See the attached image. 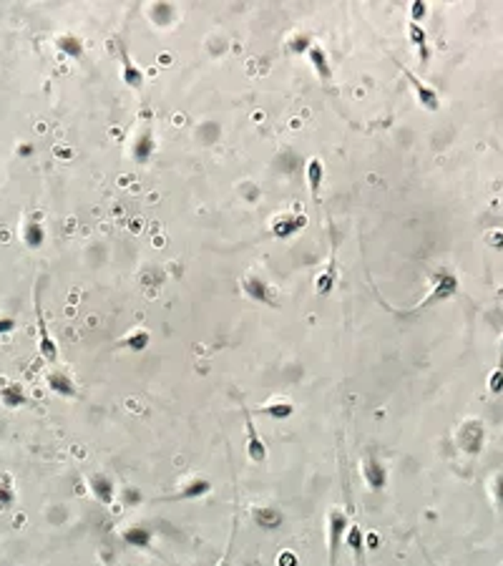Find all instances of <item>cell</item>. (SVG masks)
I'll list each match as a JSON object with an SVG mask.
<instances>
[{"mask_svg":"<svg viewBox=\"0 0 503 566\" xmlns=\"http://www.w3.org/2000/svg\"><path fill=\"white\" fill-rule=\"evenodd\" d=\"M21 237H23V244H26L28 249H41L43 244H46L48 232H46V227H43V221L28 219L21 229Z\"/></svg>","mask_w":503,"mask_h":566,"instance_id":"cell-20","label":"cell"},{"mask_svg":"<svg viewBox=\"0 0 503 566\" xmlns=\"http://www.w3.org/2000/svg\"><path fill=\"white\" fill-rule=\"evenodd\" d=\"M501 345H503V335H501Z\"/></svg>","mask_w":503,"mask_h":566,"instance_id":"cell-35","label":"cell"},{"mask_svg":"<svg viewBox=\"0 0 503 566\" xmlns=\"http://www.w3.org/2000/svg\"><path fill=\"white\" fill-rule=\"evenodd\" d=\"M335 282H338V264H335V259H330V262L324 264V270L318 275V280H315V292L320 297L330 295Z\"/></svg>","mask_w":503,"mask_h":566,"instance_id":"cell-25","label":"cell"},{"mask_svg":"<svg viewBox=\"0 0 503 566\" xmlns=\"http://www.w3.org/2000/svg\"><path fill=\"white\" fill-rule=\"evenodd\" d=\"M252 521H255L259 529H264V531H272V529H280L284 521V513L277 509V506H255L252 509Z\"/></svg>","mask_w":503,"mask_h":566,"instance_id":"cell-15","label":"cell"},{"mask_svg":"<svg viewBox=\"0 0 503 566\" xmlns=\"http://www.w3.org/2000/svg\"><path fill=\"white\" fill-rule=\"evenodd\" d=\"M89 491L91 496L96 498V504L101 506H113V501H116V484H113V478L109 473H101V471L91 473Z\"/></svg>","mask_w":503,"mask_h":566,"instance_id":"cell-8","label":"cell"},{"mask_svg":"<svg viewBox=\"0 0 503 566\" xmlns=\"http://www.w3.org/2000/svg\"><path fill=\"white\" fill-rule=\"evenodd\" d=\"M455 292H458V280H455V275H450L448 270H441L433 277V287H430V292L423 297L418 307L423 310V307H430V304H435V302L450 300Z\"/></svg>","mask_w":503,"mask_h":566,"instance_id":"cell-3","label":"cell"},{"mask_svg":"<svg viewBox=\"0 0 503 566\" xmlns=\"http://www.w3.org/2000/svg\"><path fill=\"white\" fill-rule=\"evenodd\" d=\"M350 529V516L345 509L332 506L327 511V566H338V554L345 544V533Z\"/></svg>","mask_w":503,"mask_h":566,"instance_id":"cell-1","label":"cell"},{"mask_svg":"<svg viewBox=\"0 0 503 566\" xmlns=\"http://www.w3.org/2000/svg\"><path fill=\"white\" fill-rule=\"evenodd\" d=\"M55 48L61 51L63 55H68L71 61H83L86 43H83V38H78L76 33H61V35H55Z\"/></svg>","mask_w":503,"mask_h":566,"instance_id":"cell-17","label":"cell"},{"mask_svg":"<svg viewBox=\"0 0 503 566\" xmlns=\"http://www.w3.org/2000/svg\"><path fill=\"white\" fill-rule=\"evenodd\" d=\"M46 385H48L51 393L61 395V398H78L76 380L71 378L66 370H61V367H51L48 373H46Z\"/></svg>","mask_w":503,"mask_h":566,"instance_id":"cell-11","label":"cell"},{"mask_svg":"<svg viewBox=\"0 0 503 566\" xmlns=\"http://www.w3.org/2000/svg\"><path fill=\"white\" fill-rule=\"evenodd\" d=\"M207 493H212V481L204 476H192L181 481L169 498L172 501H196V498H204Z\"/></svg>","mask_w":503,"mask_h":566,"instance_id":"cell-9","label":"cell"},{"mask_svg":"<svg viewBox=\"0 0 503 566\" xmlns=\"http://www.w3.org/2000/svg\"><path fill=\"white\" fill-rule=\"evenodd\" d=\"M483 438H486V430H483L481 421H466L455 430V443L466 453H478L483 448Z\"/></svg>","mask_w":503,"mask_h":566,"instance_id":"cell-6","label":"cell"},{"mask_svg":"<svg viewBox=\"0 0 503 566\" xmlns=\"http://www.w3.org/2000/svg\"><path fill=\"white\" fill-rule=\"evenodd\" d=\"M244 426H247V456L252 463H264L267 461V446H264L262 435H259V430H257V426L252 423V415H249V410L244 408Z\"/></svg>","mask_w":503,"mask_h":566,"instance_id":"cell-13","label":"cell"},{"mask_svg":"<svg viewBox=\"0 0 503 566\" xmlns=\"http://www.w3.org/2000/svg\"><path fill=\"white\" fill-rule=\"evenodd\" d=\"M35 325H38V352L41 358L48 363V365H55L58 360V345H55L53 335H51L48 325H46V318H43V307H41V290L35 287Z\"/></svg>","mask_w":503,"mask_h":566,"instance_id":"cell-2","label":"cell"},{"mask_svg":"<svg viewBox=\"0 0 503 566\" xmlns=\"http://www.w3.org/2000/svg\"><path fill=\"white\" fill-rule=\"evenodd\" d=\"M154 152H156V136H154V126L144 124L134 134L131 138V159L136 161L138 166H146L154 159Z\"/></svg>","mask_w":503,"mask_h":566,"instance_id":"cell-4","label":"cell"},{"mask_svg":"<svg viewBox=\"0 0 503 566\" xmlns=\"http://www.w3.org/2000/svg\"><path fill=\"white\" fill-rule=\"evenodd\" d=\"M241 290H244V295L249 297V300H255V302L264 304V307H275L277 304V297H275V290H272V284L267 282V280H262L259 275H247L244 280H241Z\"/></svg>","mask_w":503,"mask_h":566,"instance_id":"cell-7","label":"cell"},{"mask_svg":"<svg viewBox=\"0 0 503 566\" xmlns=\"http://www.w3.org/2000/svg\"><path fill=\"white\" fill-rule=\"evenodd\" d=\"M282 564H284V566H295V564H297L295 554H290V551H287V554H282Z\"/></svg>","mask_w":503,"mask_h":566,"instance_id":"cell-34","label":"cell"},{"mask_svg":"<svg viewBox=\"0 0 503 566\" xmlns=\"http://www.w3.org/2000/svg\"><path fill=\"white\" fill-rule=\"evenodd\" d=\"M121 539H124L129 546H136V549H146V546L152 544L154 533H152V529H149V526H144V524H129L124 531H121Z\"/></svg>","mask_w":503,"mask_h":566,"instance_id":"cell-22","label":"cell"},{"mask_svg":"<svg viewBox=\"0 0 503 566\" xmlns=\"http://www.w3.org/2000/svg\"><path fill=\"white\" fill-rule=\"evenodd\" d=\"M312 43H315L312 33H295V35L290 38V48L295 51V53H307Z\"/></svg>","mask_w":503,"mask_h":566,"instance_id":"cell-28","label":"cell"},{"mask_svg":"<svg viewBox=\"0 0 503 566\" xmlns=\"http://www.w3.org/2000/svg\"><path fill=\"white\" fill-rule=\"evenodd\" d=\"M360 471H363V481L370 491H383L387 486V468L375 456L365 458Z\"/></svg>","mask_w":503,"mask_h":566,"instance_id":"cell-14","label":"cell"},{"mask_svg":"<svg viewBox=\"0 0 503 566\" xmlns=\"http://www.w3.org/2000/svg\"><path fill=\"white\" fill-rule=\"evenodd\" d=\"M15 504V486H13V476L8 471L0 468V513L8 511L10 506Z\"/></svg>","mask_w":503,"mask_h":566,"instance_id":"cell-26","label":"cell"},{"mask_svg":"<svg viewBox=\"0 0 503 566\" xmlns=\"http://www.w3.org/2000/svg\"><path fill=\"white\" fill-rule=\"evenodd\" d=\"M0 403L6 408H23L28 405V393L21 383H8L0 387Z\"/></svg>","mask_w":503,"mask_h":566,"instance_id":"cell-24","label":"cell"},{"mask_svg":"<svg viewBox=\"0 0 503 566\" xmlns=\"http://www.w3.org/2000/svg\"><path fill=\"white\" fill-rule=\"evenodd\" d=\"M304 179H307V187H310L312 197L318 199L320 189H322V181H324V164L320 156H310V159L304 161Z\"/></svg>","mask_w":503,"mask_h":566,"instance_id":"cell-19","label":"cell"},{"mask_svg":"<svg viewBox=\"0 0 503 566\" xmlns=\"http://www.w3.org/2000/svg\"><path fill=\"white\" fill-rule=\"evenodd\" d=\"M491 486H493L491 491H493V498H496L498 509H503V471L498 473L496 478H493V484H491Z\"/></svg>","mask_w":503,"mask_h":566,"instance_id":"cell-31","label":"cell"},{"mask_svg":"<svg viewBox=\"0 0 503 566\" xmlns=\"http://www.w3.org/2000/svg\"><path fill=\"white\" fill-rule=\"evenodd\" d=\"M121 81L134 91L144 89V71L134 63V58L129 55V51H126L124 46H121Z\"/></svg>","mask_w":503,"mask_h":566,"instance_id":"cell-16","label":"cell"},{"mask_svg":"<svg viewBox=\"0 0 503 566\" xmlns=\"http://www.w3.org/2000/svg\"><path fill=\"white\" fill-rule=\"evenodd\" d=\"M235 533H237V529H232V539H229V546H227V551H224V556H221L219 566H229V561H232V544H235Z\"/></svg>","mask_w":503,"mask_h":566,"instance_id":"cell-33","label":"cell"},{"mask_svg":"<svg viewBox=\"0 0 503 566\" xmlns=\"http://www.w3.org/2000/svg\"><path fill=\"white\" fill-rule=\"evenodd\" d=\"M408 35H410V43H413L415 51H418L421 66H428V61H430V43H428V33L423 30V26L408 23Z\"/></svg>","mask_w":503,"mask_h":566,"instance_id":"cell-23","label":"cell"},{"mask_svg":"<svg viewBox=\"0 0 503 566\" xmlns=\"http://www.w3.org/2000/svg\"><path fill=\"white\" fill-rule=\"evenodd\" d=\"M15 330V320L8 318V315H0V335H8V332Z\"/></svg>","mask_w":503,"mask_h":566,"instance_id":"cell-32","label":"cell"},{"mask_svg":"<svg viewBox=\"0 0 503 566\" xmlns=\"http://www.w3.org/2000/svg\"><path fill=\"white\" fill-rule=\"evenodd\" d=\"M307 61H310V69L312 73L320 78L322 83H330L332 81V63H330V55L324 51V46L320 41H315L307 51Z\"/></svg>","mask_w":503,"mask_h":566,"instance_id":"cell-12","label":"cell"},{"mask_svg":"<svg viewBox=\"0 0 503 566\" xmlns=\"http://www.w3.org/2000/svg\"><path fill=\"white\" fill-rule=\"evenodd\" d=\"M149 345H152V332L146 330V327H134L131 332H126L124 338L116 343V347L131 352H144Z\"/></svg>","mask_w":503,"mask_h":566,"instance_id":"cell-18","label":"cell"},{"mask_svg":"<svg viewBox=\"0 0 503 566\" xmlns=\"http://www.w3.org/2000/svg\"><path fill=\"white\" fill-rule=\"evenodd\" d=\"M398 63V61H395ZM398 69H400V73L408 78V83H410V89L415 91V98H418V104L423 106L426 111H438L441 109V98H438V91L433 89V86H428L423 78H418L413 73V71H408L403 63H398Z\"/></svg>","mask_w":503,"mask_h":566,"instance_id":"cell-5","label":"cell"},{"mask_svg":"<svg viewBox=\"0 0 503 566\" xmlns=\"http://www.w3.org/2000/svg\"><path fill=\"white\" fill-rule=\"evenodd\" d=\"M307 224V219H304V214H292V212H282V214H277L275 219H272V224H269V232H272V237L275 239H290V237H295L300 229Z\"/></svg>","mask_w":503,"mask_h":566,"instance_id":"cell-10","label":"cell"},{"mask_svg":"<svg viewBox=\"0 0 503 566\" xmlns=\"http://www.w3.org/2000/svg\"><path fill=\"white\" fill-rule=\"evenodd\" d=\"M488 390H491L493 395H498V393L503 390V363L496 367V370H493V373H491V378H488Z\"/></svg>","mask_w":503,"mask_h":566,"instance_id":"cell-29","label":"cell"},{"mask_svg":"<svg viewBox=\"0 0 503 566\" xmlns=\"http://www.w3.org/2000/svg\"><path fill=\"white\" fill-rule=\"evenodd\" d=\"M257 413L269 415L272 421H287V418L295 415V403L287 401V398H275V401H269L257 408Z\"/></svg>","mask_w":503,"mask_h":566,"instance_id":"cell-21","label":"cell"},{"mask_svg":"<svg viewBox=\"0 0 503 566\" xmlns=\"http://www.w3.org/2000/svg\"><path fill=\"white\" fill-rule=\"evenodd\" d=\"M426 13H428V8H426L423 0L413 3V8H410V23H418V26H421V21L426 18Z\"/></svg>","mask_w":503,"mask_h":566,"instance_id":"cell-30","label":"cell"},{"mask_svg":"<svg viewBox=\"0 0 503 566\" xmlns=\"http://www.w3.org/2000/svg\"><path fill=\"white\" fill-rule=\"evenodd\" d=\"M149 18H152V23H156L159 28L172 26L174 6H169V3H154V6L149 8Z\"/></svg>","mask_w":503,"mask_h":566,"instance_id":"cell-27","label":"cell"}]
</instances>
